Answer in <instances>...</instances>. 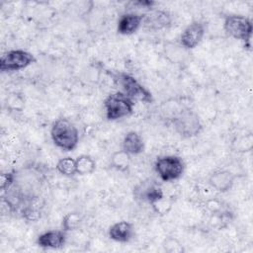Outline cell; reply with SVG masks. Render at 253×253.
Masks as SVG:
<instances>
[{
  "mask_svg": "<svg viewBox=\"0 0 253 253\" xmlns=\"http://www.w3.org/2000/svg\"><path fill=\"white\" fill-rule=\"evenodd\" d=\"M50 137L55 146L63 151L74 150L79 142V131L68 119L59 118L53 122L50 128Z\"/></svg>",
  "mask_w": 253,
  "mask_h": 253,
  "instance_id": "obj_1",
  "label": "cell"
},
{
  "mask_svg": "<svg viewBox=\"0 0 253 253\" xmlns=\"http://www.w3.org/2000/svg\"><path fill=\"white\" fill-rule=\"evenodd\" d=\"M223 30L227 36L243 42L244 46L250 49L253 25L249 18L237 14L227 15L224 17Z\"/></svg>",
  "mask_w": 253,
  "mask_h": 253,
  "instance_id": "obj_2",
  "label": "cell"
},
{
  "mask_svg": "<svg viewBox=\"0 0 253 253\" xmlns=\"http://www.w3.org/2000/svg\"><path fill=\"white\" fill-rule=\"evenodd\" d=\"M172 125L175 131L184 138H192L201 133L203 125L199 115L190 108H184L174 115Z\"/></svg>",
  "mask_w": 253,
  "mask_h": 253,
  "instance_id": "obj_3",
  "label": "cell"
},
{
  "mask_svg": "<svg viewBox=\"0 0 253 253\" xmlns=\"http://www.w3.org/2000/svg\"><path fill=\"white\" fill-rule=\"evenodd\" d=\"M133 107V100L121 91L109 94L104 100L106 118L109 121H117L131 115Z\"/></svg>",
  "mask_w": 253,
  "mask_h": 253,
  "instance_id": "obj_4",
  "label": "cell"
},
{
  "mask_svg": "<svg viewBox=\"0 0 253 253\" xmlns=\"http://www.w3.org/2000/svg\"><path fill=\"white\" fill-rule=\"evenodd\" d=\"M114 80L121 87V92L131 100H137L144 103H151L153 101L151 92L132 75L125 72H118L114 75Z\"/></svg>",
  "mask_w": 253,
  "mask_h": 253,
  "instance_id": "obj_5",
  "label": "cell"
},
{
  "mask_svg": "<svg viewBox=\"0 0 253 253\" xmlns=\"http://www.w3.org/2000/svg\"><path fill=\"white\" fill-rule=\"evenodd\" d=\"M154 170L161 181L173 182L183 176L185 163L180 156L163 155L155 160Z\"/></svg>",
  "mask_w": 253,
  "mask_h": 253,
  "instance_id": "obj_6",
  "label": "cell"
},
{
  "mask_svg": "<svg viewBox=\"0 0 253 253\" xmlns=\"http://www.w3.org/2000/svg\"><path fill=\"white\" fill-rule=\"evenodd\" d=\"M33 53L24 49H11L0 58V70L2 72H13L27 68L36 62Z\"/></svg>",
  "mask_w": 253,
  "mask_h": 253,
  "instance_id": "obj_7",
  "label": "cell"
},
{
  "mask_svg": "<svg viewBox=\"0 0 253 253\" xmlns=\"http://www.w3.org/2000/svg\"><path fill=\"white\" fill-rule=\"evenodd\" d=\"M133 199L139 203L151 204L164 196L161 185L152 178H147L137 183L132 189Z\"/></svg>",
  "mask_w": 253,
  "mask_h": 253,
  "instance_id": "obj_8",
  "label": "cell"
},
{
  "mask_svg": "<svg viewBox=\"0 0 253 253\" xmlns=\"http://www.w3.org/2000/svg\"><path fill=\"white\" fill-rule=\"evenodd\" d=\"M171 15L161 9H150L142 14L141 26L148 31H161L171 26Z\"/></svg>",
  "mask_w": 253,
  "mask_h": 253,
  "instance_id": "obj_9",
  "label": "cell"
},
{
  "mask_svg": "<svg viewBox=\"0 0 253 253\" xmlns=\"http://www.w3.org/2000/svg\"><path fill=\"white\" fill-rule=\"evenodd\" d=\"M206 34L205 24L200 21H195L189 24L180 36V44L187 50L197 47Z\"/></svg>",
  "mask_w": 253,
  "mask_h": 253,
  "instance_id": "obj_10",
  "label": "cell"
},
{
  "mask_svg": "<svg viewBox=\"0 0 253 253\" xmlns=\"http://www.w3.org/2000/svg\"><path fill=\"white\" fill-rule=\"evenodd\" d=\"M236 175L229 170H217L208 179L209 185L219 193H226L232 189Z\"/></svg>",
  "mask_w": 253,
  "mask_h": 253,
  "instance_id": "obj_11",
  "label": "cell"
},
{
  "mask_svg": "<svg viewBox=\"0 0 253 253\" xmlns=\"http://www.w3.org/2000/svg\"><path fill=\"white\" fill-rule=\"evenodd\" d=\"M142 24V14L126 12L121 15L118 20L117 32L123 36H130L137 32Z\"/></svg>",
  "mask_w": 253,
  "mask_h": 253,
  "instance_id": "obj_12",
  "label": "cell"
},
{
  "mask_svg": "<svg viewBox=\"0 0 253 253\" xmlns=\"http://www.w3.org/2000/svg\"><path fill=\"white\" fill-rule=\"evenodd\" d=\"M108 235L110 239L116 242H120V243L129 242L134 236L133 224L126 220L117 221L110 226L108 230Z\"/></svg>",
  "mask_w": 253,
  "mask_h": 253,
  "instance_id": "obj_13",
  "label": "cell"
},
{
  "mask_svg": "<svg viewBox=\"0 0 253 253\" xmlns=\"http://www.w3.org/2000/svg\"><path fill=\"white\" fill-rule=\"evenodd\" d=\"M66 243V231L48 230L38 236L37 244L45 249H60Z\"/></svg>",
  "mask_w": 253,
  "mask_h": 253,
  "instance_id": "obj_14",
  "label": "cell"
},
{
  "mask_svg": "<svg viewBox=\"0 0 253 253\" xmlns=\"http://www.w3.org/2000/svg\"><path fill=\"white\" fill-rule=\"evenodd\" d=\"M122 149L129 155H138L144 151V142L139 133L134 130L128 131L123 138Z\"/></svg>",
  "mask_w": 253,
  "mask_h": 253,
  "instance_id": "obj_15",
  "label": "cell"
},
{
  "mask_svg": "<svg viewBox=\"0 0 253 253\" xmlns=\"http://www.w3.org/2000/svg\"><path fill=\"white\" fill-rule=\"evenodd\" d=\"M130 156L131 155L123 149L115 151L110 157V165L112 168L119 172H126L130 166Z\"/></svg>",
  "mask_w": 253,
  "mask_h": 253,
  "instance_id": "obj_16",
  "label": "cell"
},
{
  "mask_svg": "<svg viewBox=\"0 0 253 253\" xmlns=\"http://www.w3.org/2000/svg\"><path fill=\"white\" fill-rule=\"evenodd\" d=\"M76 163V174L80 176L91 175L96 170V162L95 160L87 154L79 155L75 159Z\"/></svg>",
  "mask_w": 253,
  "mask_h": 253,
  "instance_id": "obj_17",
  "label": "cell"
},
{
  "mask_svg": "<svg viewBox=\"0 0 253 253\" xmlns=\"http://www.w3.org/2000/svg\"><path fill=\"white\" fill-rule=\"evenodd\" d=\"M165 51V56L173 62V63H180L184 60L186 55H188V50L184 48L181 44H176V43H170L165 45L164 47Z\"/></svg>",
  "mask_w": 253,
  "mask_h": 253,
  "instance_id": "obj_18",
  "label": "cell"
},
{
  "mask_svg": "<svg viewBox=\"0 0 253 253\" xmlns=\"http://www.w3.org/2000/svg\"><path fill=\"white\" fill-rule=\"evenodd\" d=\"M56 171L65 176V177H73L74 175H76V163H75V159L72 157H63L60 158L56 165H55Z\"/></svg>",
  "mask_w": 253,
  "mask_h": 253,
  "instance_id": "obj_19",
  "label": "cell"
},
{
  "mask_svg": "<svg viewBox=\"0 0 253 253\" xmlns=\"http://www.w3.org/2000/svg\"><path fill=\"white\" fill-rule=\"evenodd\" d=\"M173 205H174V200L172 199V197H166L165 195L162 198H160L150 204L153 211L156 214L161 215V216L168 214L170 212V211L172 210Z\"/></svg>",
  "mask_w": 253,
  "mask_h": 253,
  "instance_id": "obj_20",
  "label": "cell"
},
{
  "mask_svg": "<svg viewBox=\"0 0 253 253\" xmlns=\"http://www.w3.org/2000/svg\"><path fill=\"white\" fill-rule=\"evenodd\" d=\"M81 223H82L81 213L78 211H70L63 216L61 226L64 231L68 232V231H73L79 228Z\"/></svg>",
  "mask_w": 253,
  "mask_h": 253,
  "instance_id": "obj_21",
  "label": "cell"
},
{
  "mask_svg": "<svg viewBox=\"0 0 253 253\" xmlns=\"http://www.w3.org/2000/svg\"><path fill=\"white\" fill-rule=\"evenodd\" d=\"M205 207L206 210L211 212V214L218 216L221 215L225 212H227L228 211L224 208V205L221 201L217 200V199H210L205 203Z\"/></svg>",
  "mask_w": 253,
  "mask_h": 253,
  "instance_id": "obj_22",
  "label": "cell"
},
{
  "mask_svg": "<svg viewBox=\"0 0 253 253\" xmlns=\"http://www.w3.org/2000/svg\"><path fill=\"white\" fill-rule=\"evenodd\" d=\"M162 246L163 249L169 253H183L185 251L182 243L174 237H167L164 240Z\"/></svg>",
  "mask_w": 253,
  "mask_h": 253,
  "instance_id": "obj_23",
  "label": "cell"
},
{
  "mask_svg": "<svg viewBox=\"0 0 253 253\" xmlns=\"http://www.w3.org/2000/svg\"><path fill=\"white\" fill-rule=\"evenodd\" d=\"M17 174L15 171L2 172L0 175V189L3 192L8 191L15 183Z\"/></svg>",
  "mask_w": 253,
  "mask_h": 253,
  "instance_id": "obj_24",
  "label": "cell"
},
{
  "mask_svg": "<svg viewBox=\"0 0 253 253\" xmlns=\"http://www.w3.org/2000/svg\"><path fill=\"white\" fill-rule=\"evenodd\" d=\"M7 104L10 109L21 111L24 107V99L18 94H11L9 98H7Z\"/></svg>",
  "mask_w": 253,
  "mask_h": 253,
  "instance_id": "obj_25",
  "label": "cell"
}]
</instances>
